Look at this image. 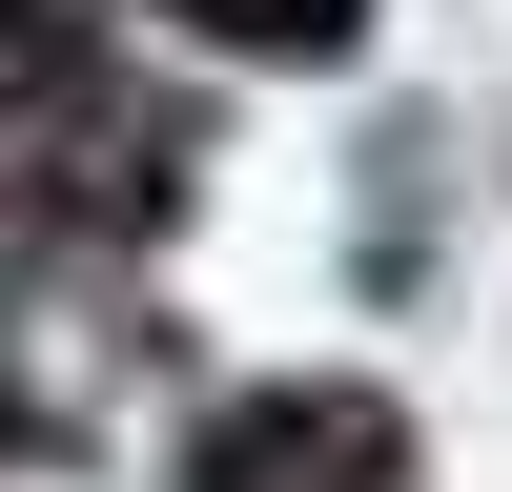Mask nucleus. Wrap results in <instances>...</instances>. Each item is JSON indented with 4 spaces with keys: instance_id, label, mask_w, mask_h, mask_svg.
<instances>
[{
    "instance_id": "nucleus-2",
    "label": "nucleus",
    "mask_w": 512,
    "mask_h": 492,
    "mask_svg": "<svg viewBox=\"0 0 512 492\" xmlns=\"http://www.w3.org/2000/svg\"><path fill=\"white\" fill-rule=\"evenodd\" d=\"M164 21H205V41H267V62H308V41H349V0H164Z\"/></svg>"
},
{
    "instance_id": "nucleus-1",
    "label": "nucleus",
    "mask_w": 512,
    "mask_h": 492,
    "mask_svg": "<svg viewBox=\"0 0 512 492\" xmlns=\"http://www.w3.org/2000/svg\"><path fill=\"white\" fill-rule=\"evenodd\" d=\"M0 185L62 205V226H144L185 185V123H144V82L62 21V0H0Z\"/></svg>"
}]
</instances>
